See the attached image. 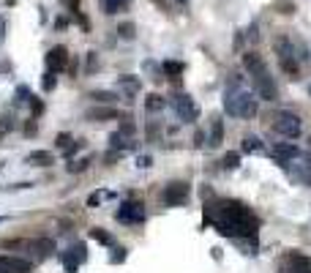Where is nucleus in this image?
Masks as SVG:
<instances>
[{
  "instance_id": "1",
  "label": "nucleus",
  "mask_w": 311,
  "mask_h": 273,
  "mask_svg": "<svg viewBox=\"0 0 311 273\" xmlns=\"http://www.w3.org/2000/svg\"><path fill=\"white\" fill-rule=\"evenodd\" d=\"M243 66H246V71L251 74L254 90L259 93V99L276 101V99H278V90H276V82H273V77H270V71H268V66H265V60H262V55H257V52H246V55H243Z\"/></svg>"
},
{
  "instance_id": "2",
  "label": "nucleus",
  "mask_w": 311,
  "mask_h": 273,
  "mask_svg": "<svg viewBox=\"0 0 311 273\" xmlns=\"http://www.w3.org/2000/svg\"><path fill=\"white\" fill-rule=\"evenodd\" d=\"M224 107H227V112L241 115V118H254V115H257V101H254V96L246 93V90H241L237 85L227 90Z\"/></svg>"
},
{
  "instance_id": "3",
  "label": "nucleus",
  "mask_w": 311,
  "mask_h": 273,
  "mask_svg": "<svg viewBox=\"0 0 311 273\" xmlns=\"http://www.w3.org/2000/svg\"><path fill=\"white\" fill-rule=\"evenodd\" d=\"M273 131L292 140V136L300 134V118L292 115V112H276L273 115Z\"/></svg>"
},
{
  "instance_id": "4",
  "label": "nucleus",
  "mask_w": 311,
  "mask_h": 273,
  "mask_svg": "<svg viewBox=\"0 0 311 273\" xmlns=\"http://www.w3.org/2000/svg\"><path fill=\"white\" fill-rule=\"evenodd\" d=\"M148 213H145V205L139 202H126L121 211H117V221H131V224H139L145 221Z\"/></svg>"
},
{
  "instance_id": "5",
  "label": "nucleus",
  "mask_w": 311,
  "mask_h": 273,
  "mask_svg": "<svg viewBox=\"0 0 311 273\" xmlns=\"http://www.w3.org/2000/svg\"><path fill=\"white\" fill-rule=\"evenodd\" d=\"M188 199V186L186 183H170L164 189V202L166 205H183Z\"/></svg>"
},
{
  "instance_id": "6",
  "label": "nucleus",
  "mask_w": 311,
  "mask_h": 273,
  "mask_svg": "<svg viewBox=\"0 0 311 273\" xmlns=\"http://www.w3.org/2000/svg\"><path fill=\"white\" fill-rule=\"evenodd\" d=\"M68 66V50L66 47H52L46 52V69L50 71H63Z\"/></svg>"
},
{
  "instance_id": "7",
  "label": "nucleus",
  "mask_w": 311,
  "mask_h": 273,
  "mask_svg": "<svg viewBox=\"0 0 311 273\" xmlns=\"http://www.w3.org/2000/svg\"><path fill=\"white\" fill-rule=\"evenodd\" d=\"M85 257H87L85 243H74V246L68 248V254L63 257V265H66V270H68V273H77V265H79V262H85Z\"/></svg>"
},
{
  "instance_id": "8",
  "label": "nucleus",
  "mask_w": 311,
  "mask_h": 273,
  "mask_svg": "<svg viewBox=\"0 0 311 273\" xmlns=\"http://www.w3.org/2000/svg\"><path fill=\"white\" fill-rule=\"evenodd\" d=\"M30 262L19 257H0V273H28Z\"/></svg>"
},
{
  "instance_id": "9",
  "label": "nucleus",
  "mask_w": 311,
  "mask_h": 273,
  "mask_svg": "<svg viewBox=\"0 0 311 273\" xmlns=\"http://www.w3.org/2000/svg\"><path fill=\"white\" fill-rule=\"evenodd\" d=\"M175 109H178V115L183 120H197V115H199L197 104L191 101L188 96H178V99H175Z\"/></svg>"
},
{
  "instance_id": "10",
  "label": "nucleus",
  "mask_w": 311,
  "mask_h": 273,
  "mask_svg": "<svg viewBox=\"0 0 311 273\" xmlns=\"http://www.w3.org/2000/svg\"><path fill=\"white\" fill-rule=\"evenodd\" d=\"M85 118H87V120H93V123H99V120L104 123V120H115V118H117V112H115L112 107H93V109H87V112H85Z\"/></svg>"
},
{
  "instance_id": "11",
  "label": "nucleus",
  "mask_w": 311,
  "mask_h": 273,
  "mask_svg": "<svg viewBox=\"0 0 311 273\" xmlns=\"http://www.w3.org/2000/svg\"><path fill=\"white\" fill-rule=\"evenodd\" d=\"M273 156L276 158H298L300 156V150H298V145H290V142H278L276 145V150H273Z\"/></svg>"
},
{
  "instance_id": "12",
  "label": "nucleus",
  "mask_w": 311,
  "mask_h": 273,
  "mask_svg": "<svg viewBox=\"0 0 311 273\" xmlns=\"http://www.w3.org/2000/svg\"><path fill=\"white\" fill-rule=\"evenodd\" d=\"M28 162L36 164V167H52L55 164V156L50 153V150H36V153L28 156Z\"/></svg>"
},
{
  "instance_id": "13",
  "label": "nucleus",
  "mask_w": 311,
  "mask_h": 273,
  "mask_svg": "<svg viewBox=\"0 0 311 273\" xmlns=\"http://www.w3.org/2000/svg\"><path fill=\"white\" fill-rule=\"evenodd\" d=\"M278 63H281V69L286 71L290 77H298V71H300V66H298V60H295V55L292 52H286V55H278Z\"/></svg>"
},
{
  "instance_id": "14",
  "label": "nucleus",
  "mask_w": 311,
  "mask_h": 273,
  "mask_svg": "<svg viewBox=\"0 0 311 273\" xmlns=\"http://www.w3.org/2000/svg\"><path fill=\"white\" fill-rule=\"evenodd\" d=\"M224 142V123L219 118H213V126H210V148H219Z\"/></svg>"
},
{
  "instance_id": "15",
  "label": "nucleus",
  "mask_w": 311,
  "mask_h": 273,
  "mask_svg": "<svg viewBox=\"0 0 311 273\" xmlns=\"http://www.w3.org/2000/svg\"><path fill=\"white\" fill-rule=\"evenodd\" d=\"M33 252H38V257H50L55 252V240L50 238H38L36 243H33Z\"/></svg>"
},
{
  "instance_id": "16",
  "label": "nucleus",
  "mask_w": 311,
  "mask_h": 273,
  "mask_svg": "<svg viewBox=\"0 0 311 273\" xmlns=\"http://www.w3.org/2000/svg\"><path fill=\"white\" fill-rule=\"evenodd\" d=\"M183 71H186V66H183V63H175V60H166V63H164V74H166V77H172L175 82L180 79Z\"/></svg>"
},
{
  "instance_id": "17",
  "label": "nucleus",
  "mask_w": 311,
  "mask_h": 273,
  "mask_svg": "<svg viewBox=\"0 0 311 273\" xmlns=\"http://www.w3.org/2000/svg\"><path fill=\"white\" fill-rule=\"evenodd\" d=\"M117 33H121V38H126V41H131V38L137 36V28H134V22H121V25H117Z\"/></svg>"
},
{
  "instance_id": "18",
  "label": "nucleus",
  "mask_w": 311,
  "mask_h": 273,
  "mask_svg": "<svg viewBox=\"0 0 311 273\" xmlns=\"http://www.w3.org/2000/svg\"><path fill=\"white\" fill-rule=\"evenodd\" d=\"M145 107L153 109V112H158V109L164 107V99H161L158 93H150V96H145Z\"/></svg>"
},
{
  "instance_id": "19",
  "label": "nucleus",
  "mask_w": 311,
  "mask_h": 273,
  "mask_svg": "<svg viewBox=\"0 0 311 273\" xmlns=\"http://www.w3.org/2000/svg\"><path fill=\"white\" fill-rule=\"evenodd\" d=\"M243 150H246V153H254V150H262V142L257 140V136H246V140H243Z\"/></svg>"
},
{
  "instance_id": "20",
  "label": "nucleus",
  "mask_w": 311,
  "mask_h": 273,
  "mask_svg": "<svg viewBox=\"0 0 311 273\" xmlns=\"http://www.w3.org/2000/svg\"><path fill=\"white\" fill-rule=\"evenodd\" d=\"M90 238H93V240H99V243L112 246V235H109V232H104V230H90Z\"/></svg>"
},
{
  "instance_id": "21",
  "label": "nucleus",
  "mask_w": 311,
  "mask_h": 273,
  "mask_svg": "<svg viewBox=\"0 0 311 273\" xmlns=\"http://www.w3.org/2000/svg\"><path fill=\"white\" fill-rule=\"evenodd\" d=\"M134 131H137V126H134V120H131V118H123V120H121V134L131 136Z\"/></svg>"
},
{
  "instance_id": "22",
  "label": "nucleus",
  "mask_w": 311,
  "mask_h": 273,
  "mask_svg": "<svg viewBox=\"0 0 311 273\" xmlns=\"http://www.w3.org/2000/svg\"><path fill=\"white\" fill-rule=\"evenodd\" d=\"M87 164H90V158H79V162H71V164H68V172H85Z\"/></svg>"
},
{
  "instance_id": "23",
  "label": "nucleus",
  "mask_w": 311,
  "mask_h": 273,
  "mask_svg": "<svg viewBox=\"0 0 311 273\" xmlns=\"http://www.w3.org/2000/svg\"><path fill=\"white\" fill-rule=\"evenodd\" d=\"M237 164H241V153H227L224 156V167H227V170H235Z\"/></svg>"
},
{
  "instance_id": "24",
  "label": "nucleus",
  "mask_w": 311,
  "mask_h": 273,
  "mask_svg": "<svg viewBox=\"0 0 311 273\" xmlns=\"http://www.w3.org/2000/svg\"><path fill=\"white\" fill-rule=\"evenodd\" d=\"M123 3H126V0H104V11H107V14H115Z\"/></svg>"
},
{
  "instance_id": "25",
  "label": "nucleus",
  "mask_w": 311,
  "mask_h": 273,
  "mask_svg": "<svg viewBox=\"0 0 311 273\" xmlns=\"http://www.w3.org/2000/svg\"><path fill=\"white\" fill-rule=\"evenodd\" d=\"M93 99H95V101H101V104H112V101L117 99V96H115V93H107V90H104V93H93Z\"/></svg>"
},
{
  "instance_id": "26",
  "label": "nucleus",
  "mask_w": 311,
  "mask_h": 273,
  "mask_svg": "<svg viewBox=\"0 0 311 273\" xmlns=\"http://www.w3.org/2000/svg\"><path fill=\"white\" fill-rule=\"evenodd\" d=\"M41 85H44V90H55V71H46Z\"/></svg>"
},
{
  "instance_id": "27",
  "label": "nucleus",
  "mask_w": 311,
  "mask_h": 273,
  "mask_svg": "<svg viewBox=\"0 0 311 273\" xmlns=\"http://www.w3.org/2000/svg\"><path fill=\"white\" fill-rule=\"evenodd\" d=\"M55 142H58V148H63V150H66V148H68L74 140H71L68 134H58V136H55Z\"/></svg>"
},
{
  "instance_id": "28",
  "label": "nucleus",
  "mask_w": 311,
  "mask_h": 273,
  "mask_svg": "<svg viewBox=\"0 0 311 273\" xmlns=\"http://www.w3.org/2000/svg\"><path fill=\"white\" fill-rule=\"evenodd\" d=\"M121 85L131 87V90H137V87H139V82H137V79H131V77H121Z\"/></svg>"
},
{
  "instance_id": "29",
  "label": "nucleus",
  "mask_w": 311,
  "mask_h": 273,
  "mask_svg": "<svg viewBox=\"0 0 311 273\" xmlns=\"http://www.w3.org/2000/svg\"><path fill=\"white\" fill-rule=\"evenodd\" d=\"M82 145H85V142H82V140H77L74 145H68V148H66V156H74V153H77V150L82 148Z\"/></svg>"
},
{
  "instance_id": "30",
  "label": "nucleus",
  "mask_w": 311,
  "mask_h": 273,
  "mask_svg": "<svg viewBox=\"0 0 311 273\" xmlns=\"http://www.w3.org/2000/svg\"><path fill=\"white\" fill-rule=\"evenodd\" d=\"M36 131H38V126H36V120H28V123H25V134H28V136H33Z\"/></svg>"
},
{
  "instance_id": "31",
  "label": "nucleus",
  "mask_w": 311,
  "mask_h": 273,
  "mask_svg": "<svg viewBox=\"0 0 311 273\" xmlns=\"http://www.w3.org/2000/svg\"><path fill=\"white\" fill-rule=\"evenodd\" d=\"M30 107H33V115H41V112H44V104L38 101V99H33V101H30Z\"/></svg>"
},
{
  "instance_id": "32",
  "label": "nucleus",
  "mask_w": 311,
  "mask_h": 273,
  "mask_svg": "<svg viewBox=\"0 0 311 273\" xmlns=\"http://www.w3.org/2000/svg\"><path fill=\"white\" fill-rule=\"evenodd\" d=\"M137 164L142 167V170H145V167H150V164H153V158H150V156H139V158H137Z\"/></svg>"
},
{
  "instance_id": "33",
  "label": "nucleus",
  "mask_w": 311,
  "mask_h": 273,
  "mask_svg": "<svg viewBox=\"0 0 311 273\" xmlns=\"http://www.w3.org/2000/svg\"><path fill=\"white\" fill-rule=\"evenodd\" d=\"M95 66H99V63H95V52H90V58H87V71H95Z\"/></svg>"
},
{
  "instance_id": "34",
  "label": "nucleus",
  "mask_w": 311,
  "mask_h": 273,
  "mask_svg": "<svg viewBox=\"0 0 311 273\" xmlns=\"http://www.w3.org/2000/svg\"><path fill=\"white\" fill-rule=\"evenodd\" d=\"M115 257H112V262H121V260H126V248H115Z\"/></svg>"
},
{
  "instance_id": "35",
  "label": "nucleus",
  "mask_w": 311,
  "mask_h": 273,
  "mask_svg": "<svg viewBox=\"0 0 311 273\" xmlns=\"http://www.w3.org/2000/svg\"><path fill=\"white\" fill-rule=\"evenodd\" d=\"M104 194L101 191H95V194H90V199H87V205H99V199H101Z\"/></svg>"
},
{
  "instance_id": "36",
  "label": "nucleus",
  "mask_w": 311,
  "mask_h": 273,
  "mask_svg": "<svg viewBox=\"0 0 311 273\" xmlns=\"http://www.w3.org/2000/svg\"><path fill=\"white\" fill-rule=\"evenodd\" d=\"M60 3H66L71 11H77V9H79V0H60Z\"/></svg>"
},
{
  "instance_id": "37",
  "label": "nucleus",
  "mask_w": 311,
  "mask_h": 273,
  "mask_svg": "<svg viewBox=\"0 0 311 273\" xmlns=\"http://www.w3.org/2000/svg\"><path fill=\"white\" fill-rule=\"evenodd\" d=\"M6 38V17H0V44H3Z\"/></svg>"
},
{
  "instance_id": "38",
  "label": "nucleus",
  "mask_w": 311,
  "mask_h": 273,
  "mask_svg": "<svg viewBox=\"0 0 311 273\" xmlns=\"http://www.w3.org/2000/svg\"><path fill=\"white\" fill-rule=\"evenodd\" d=\"M281 9H284L281 14H292V9H295V6H292V3H281Z\"/></svg>"
},
{
  "instance_id": "39",
  "label": "nucleus",
  "mask_w": 311,
  "mask_h": 273,
  "mask_svg": "<svg viewBox=\"0 0 311 273\" xmlns=\"http://www.w3.org/2000/svg\"><path fill=\"white\" fill-rule=\"evenodd\" d=\"M66 25H68V19H63V17L55 19V28H66Z\"/></svg>"
}]
</instances>
